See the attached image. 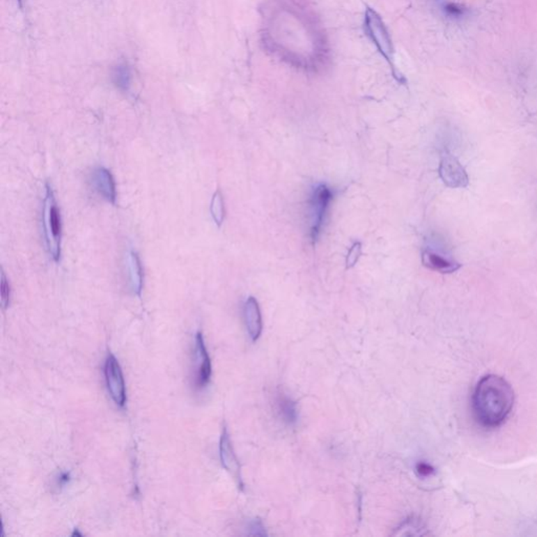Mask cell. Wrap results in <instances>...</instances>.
Here are the masks:
<instances>
[{"label":"cell","instance_id":"cell-1","mask_svg":"<svg viewBox=\"0 0 537 537\" xmlns=\"http://www.w3.org/2000/svg\"><path fill=\"white\" fill-rule=\"evenodd\" d=\"M514 391L510 383L497 375H487L476 383L472 397V414L486 429L501 426L511 414Z\"/></svg>","mask_w":537,"mask_h":537},{"label":"cell","instance_id":"cell-2","mask_svg":"<svg viewBox=\"0 0 537 537\" xmlns=\"http://www.w3.org/2000/svg\"><path fill=\"white\" fill-rule=\"evenodd\" d=\"M43 228H45V242L49 254L54 260L60 257V242H61V219L55 202L53 190L47 185L45 207H43Z\"/></svg>","mask_w":537,"mask_h":537},{"label":"cell","instance_id":"cell-3","mask_svg":"<svg viewBox=\"0 0 537 537\" xmlns=\"http://www.w3.org/2000/svg\"><path fill=\"white\" fill-rule=\"evenodd\" d=\"M364 26H366V31L371 40L376 45L381 55L389 62V65L393 68L394 76L399 80V77L396 72L395 64H394L393 43H391V36H389V31L383 22L382 18L375 10L368 8L366 12Z\"/></svg>","mask_w":537,"mask_h":537},{"label":"cell","instance_id":"cell-4","mask_svg":"<svg viewBox=\"0 0 537 537\" xmlns=\"http://www.w3.org/2000/svg\"><path fill=\"white\" fill-rule=\"evenodd\" d=\"M439 174L442 182L451 189H463L469 186L467 171L451 151L444 150L442 153Z\"/></svg>","mask_w":537,"mask_h":537},{"label":"cell","instance_id":"cell-5","mask_svg":"<svg viewBox=\"0 0 537 537\" xmlns=\"http://www.w3.org/2000/svg\"><path fill=\"white\" fill-rule=\"evenodd\" d=\"M332 200L331 190L325 185H319L315 188L311 199V238L313 242L318 238L322 227L323 219L327 213V207Z\"/></svg>","mask_w":537,"mask_h":537},{"label":"cell","instance_id":"cell-6","mask_svg":"<svg viewBox=\"0 0 537 537\" xmlns=\"http://www.w3.org/2000/svg\"><path fill=\"white\" fill-rule=\"evenodd\" d=\"M105 380L107 389L116 404L124 406L126 402V389L123 373L116 357L109 355L105 362Z\"/></svg>","mask_w":537,"mask_h":537},{"label":"cell","instance_id":"cell-7","mask_svg":"<svg viewBox=\"0 0 537 537\" xmlns=\"http://www.w3.org/2000/svg\"><path fill=\"white\" fill-rule=\"evenodd\" d=\"M422 263L429 270L441 274H453L462 267V263L439 251L426 248L422 253Z\"/></svg>","mask_w":537,"mask_h":537},{"label":"cell","instance_id":"cell-8","mask_svg":"<svg viewBox=\"0 0 537 537\" xmlns=\"http://www.w3.org/2000/svg\"><path fill=\"white\" fill-rule=\"evenodd\" d=\"M219 456H221V465L233 476L234 480H236L240 488H242L244 485H242V474H240V463L232 447L227 428H224L221 433V441H219Z\"/></svg>","mask_w":537,"mask_h":537},{"label":"cell","instance_id":"cell-9","mask_svg":"<svg viewBox=\"0 0 537 537\" xmlns=\"http://www.w3.org/2000/svg\"><path fill=\"white\" fill-rule=\"evenodd\" d=\"M196 360H198V372H196V384L198 387H204L210 381L212 374L210 357L205 345L204 338L201 333L196 334Z\"/></svg>","mask_w":537,"mask_h":537},{"label":"cell","instance_id":"cell-10","mask_svg":"<svg viewBox=\"0 0 537 537\" xmlns=\"http://www.w3.org/2000/svg\"><path fill=\"white\" fill-rule=\"evenodd\" d=\"M93 186L107 202H116V184L113 176L109 170L103 167L97 168L93 172Z\"/></svg>","mask_w":537,"mask_h":537},{"label":"cell","instance_id":"cell-11","mask_svg":"<svg viewBox=\"0 0 537 537\" xmlns=\"http://www.w3.org/2000/svg\"><path fill=\"white\" fill-rule=\"evenodd\" d=\"M244 321L252 341H256L263 332V318L258 302L254 297H249L244 304Z\"/></svg>","mask_w":537,"mask_h":537},{"label":"cell","instance_id":"cell-12","mask_svg":"<svg viewBox=\"0 0 537 537\" xmlns=\"http://www.w3.org/2000/svg\"><path fill=\"white\" fill-rule=\"evenodd\" d=\"M275 406L283 422L288 425L296 424L298 420L297 405L291 398L281 391H277L275 396Z\"/></svg>","mask_w":537,"mask_h":537},{"label":"cell","instance_id":"cell-13","mask_svg":"<svg viewBox=\"0 0 537 537\" xmlns=\"http://www.w3.org/2000/svg\"><path fill=\"white\" fill-rule=\"evenodd\" d=\"M128 272H130V285L132 290L138 296H141L143 288L142 267H141L140 258L138 254L130 252L127 258Z\"/></svg>","mask_w":537,"mask_h":537},{"label":"cell","instance_id":"cell-14","mask_svg":"<svg viewBox=\"0 0 537 537\" xmlns=\"http://www.w3.org/2000/svg\"><path fill=\"white\" fill-rule=\"evenodd\" d=\"M111 79L115 86L121 92H128L132 83V72H130V65L125 62L116 65L111 72Z\"/></svg>","mask_w":537,"mask_h":537},{"label":"cell","instance_id":"cell-15","mask_svg":"<svg viewBox=\"0 0 537 537\" xmlns=\"http://www.w3.org/2000/svg\"><path fill=\"white\" fill-rule=\"evenodd\" d=\"M424 526L422 522L416 517H410L404 520L393 533L394 536H414V535H424Z\"/></svg>","mask_w":537,"mask_h":537},{"label":"cell","instance_id":"cell-16","mask_svg":"<svg viewBox=\"0 0 537 537\" xmlns=\"http://www.w3.org/2000/svg\"><path fill=\"white\" fill-rule=\"evenodd\" d=\"M210 211L213 221H215V223L219 227V226L223 224L224 219H225V205H224L223 194H221L219 190H217V192L213 194L212 201H211Z\"/></svg>","mask_w":537,"mask_h":537},{"label":"cell","instance_id":"cell-17","mask_svg":"<svg viewBox=\"0 0 537 537\" xmlns=\"http://www.w3.org/2000/svg\"><path fill=\"white\" fill-rule=\"evenodd\" d=\"M362 253V244L361 242H357L352 244V248L348 251V256H346V267L350 269L356 265L357 261L359 260L360 256Z\"/></svg>","mask_w":537,"mask_h":537},{"label":"cell","instance_id":"cell-18","mask_svg":"<svg viewBox=\"0 0 537 537\" xmlns=\"http://www.w3.org/2000/svg\"><path fill=\"white\" fill-rule=\"evenodd\" d=\"M10 302V286L6 279L5 273H1V304L3 308L6 309L9 306Z\"/></svg>","mask_w":537,"mask_h":537},{"label":"cell","instance_id":"cell-19","mask_svg":"<svg viewBox=\"0 0 537 537\" xmlns=\"http://www.w3.org/2000/svg\"><path fill=\"white\" fill-rule=\"evenodd\" d=\"M249 530H250V533L249 534L250 535H256V536H265V535H267V532H265V527H263V522H261V520H254L250 524V527H249Z\"/></svg>","mask_w":537,"mask_h":537},{"label":"cell","instance_id":"cell-20","mask_svg":"<svg viewBox=\"0 0 537 537\" xmlns=\"http://www.w3.org/2000/svg\"><path fill=\"white\" fill-rule=\"evenodd\" d=\"M417 472L420 474L421 476H428L433 474V468L430 465L426 463H419L417 465Z\"/></svg>","mask_w":537,"mask_h":537},{"label":"cell","instance_id":"cell-21","mask_svg":"<svg viewBox=\"0 0 537 537\" xmlns=\"http://www.w3.org/2000/svg\"><path fill=\"white\" fill-rule=\"evenodd\" d=\"M68 481H70V476H68V474H62V476H60V483H61V484L68 482Z\"/></svg>","mask_w":537,"mask_h":537},{"label":"cell","instance_id":"cell-22","mask_svg":"<svg viewBox=\"0 0 537 537\" xmlns=\"http://www.w3.org/2000/svg\"><path fill=\"white\" fill-rule=\"evenodd\" d=\"M17 1H18V5H20V7L22 8H22H24V5H22V0H17Z\"/></svg>","mask_w":537,"mask_h":537}]
</instances>
